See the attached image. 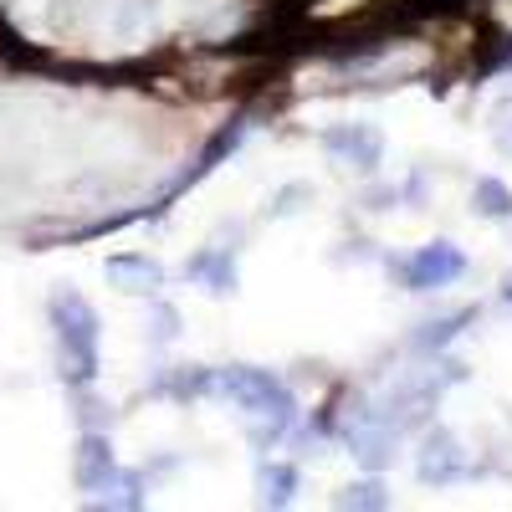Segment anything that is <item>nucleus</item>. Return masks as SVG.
<instances>
[{"label":"nucleus","mask_w":512,"mask_h":512,"mask_svg":"<svg viewBox=\"0 0 512 512\" xmlns=\"http://www.w3.org/2000/svg\"><path fill=\"white\" fill-rule=\"evenodd\" d=\"M52 328L62 349V379L67 384H93L98 379V313L82 292L62 287L52 297Z\"/></svg>","instance_id":"1"},{"label":"nucleus","mask_w":512,"mask_h":512,"mask_svg":"<svg viewBox=\"0 0 512 512\" xmlns=\"http://www.w3.org/2000/svg\"><path fill=\"white\" fill-rule=\"evenodd\" d=\"M210 395H221L231 405H241L246 415H262V410H297L292 390L272 374V369H256V364H231V369H216L210 379Z\"/></svg>","instance_id":"2"},{"label":"nucleus","mask_w":512,"mask_h":512,"mask_svg":"<svg viewBox=\"0 0 512 512\" xmlns=\"http://www.w3.org/2000/svg\"><path fill=\"white\" fill-rule=\"evenodd\" d=\"M466 272V256L451 241H425L410 256H390V277L405 282V292H436Z\"/></svg>","instance_id":"3"},{"label":"nucleus","mask_w":512,"mask_h":512,"mask_svg":"<svg viewBox=\"0 0 512 512\" xmlns=\"http://www.w3.org/2000/svg\"><path fill=\"white\" fill-rule=\"evenodd\" d=\"M323 154L344 169H359V175H374L384 164V134L374 123H333L323 134Z\"/></svg>","instance_id":"4"},{"label":"nucleus","mask_w":512,"mask_h":512,"mask_svg":"<svg viewBox=\"0 0 512 512\" xmlns=\"http://www.w3.org/2000/svg\"><path fill=\"white\" fill-rule=\"evenodd\" d=\"M415 477L425 487H451L466 477V446L446 431V425H431L420 436V451H415Z\"/></svg>","instance_id":"5"},{"label":"nucleus","mask_w":512,"mask_h":512,"mask_svg":"<svg viewBox=\"0 0 512 512\" xmlns=\"http://www.w3.org/2000/svg\"><path fill=\"white\" fill-rule=\"evenodd\" d=\"M436 400H441V379H436V374H425V379H400L395 390L384 395L379 420H390L395 431H410V425H425V420H431Z\"/></svg>","instance_id":"6"},{"label":"nucleus","mask_w":512,"mask_h":512,"mask_svg":"<svg viewBox=\"0 0 512 512\" xmlns=\"http://www.w3.org/2000/svg\"><path fill=\"white\" fill-rule=\"evenodd\" d=\"M103 277H108L118 292H128V297H159V287H164V267L154 262V256H144V251H118V256H108Z\"/></svg>","instance_id":"7"},{"label":"nucleus","mask_w":512,"mask_h":512,"mask_svg":"<svg viewBox=\"0 0 512 512\" xmlns=\"http://www.w3.org/2000/svg\"><path fill=\"white\" fill-rule=\"evenodd\" d=\"M395 425L390 420H379V415H364L354 431H349V451H354V461L364 466V472H384V466L395 461Z\"/></svg>","instance_id":"8"},{"label":"nucleus","mask_w":512,"mask_h":512,"mask_svg":"<svg viewBox=\"0 0 512 512\" xmlns=\"http://www.w3.org/2000/svg\"><path fill=\"white\" fill-rule=\"evenodd\" d=\"M185 277H195L210 297H231L236 292V251H226V246H205V251H195L190 262H185Z\"/></svg>","instance_id":"9"},{"label":"nucleus","mask_w":512,"mask_h":512,"mask_svg":"<svg viewBox=\"0 0 512 512\" xmlns=\"http://www.w3.org/2000/svg\"><path fill=\"white\" fill-rule=\"evenodd\" d=\"M118 466V456H113V441L103 436V431H82V441H77V461H72V482L82 487V492H93L108 472Z\"/></svg>","instance_id":"10"},{"label":"nucleus","mask_w":512,"mask_h":512,"mask_svg":"<svg viewBox=\"0 0 512 512\" xmlns=\"http://www.w3.org/2000/svg\"><path fill=\"white\" fill-rule=\"evenodd\" d=\"M93 507H118V512L149 507V482H144V472H123V466H113V472L93 487Z\"/></svg>","instance_id":"11"},{"label":"nucleus","mask_w":512,"mask_h":512,"mask_svg":"<svg viewBox=\"0 0 512 512\" xmlns=\"http://www.w3.org/2000/svg\"><path fill=\"white\" fill-rule=\"evenodd\" d=\"M297 492V466L292 461H262L256 466V497L262 507H287Z\"/></svg>","instance_id":"12"},{"label":"nucleus","mask_w":512,"mask_h":512,"mask_svg":"<svg viewBox=\"0 0 512 512\" xmlns=\"http://www.w3.org/2000/svg\"><path fill=\"white\" fill-rule=\"evenodd\" d=\"M466 323H477V308H456V313H446V318L420 323V333H415V349H420V354H441V349L451 344V338H456Z\"/></svg>","instance_id":"13"},{"label":"nucleus","mask_w":512,"mask_h":512,"mask_svg":"<svg viewBox=\"0 0 512 512\" xmlns=\"http://www.w3.org/2000/svg\"><path fill=\"white\" fill-rule=\"evenodd\" d=\"M472 210H477V216H487V221H507L512 216V185L497 180V175H482L472 185Z\"/></svg>","instance_id":"14"},{"label":"nucleus","mask_w":512,"mask_h":512,"mask_svg":"<svg viewBox=\"0 0 512 512\" xmlns=\"http://www.w3.org/2000/svg\"><path fill=\"white\" fill-rule=\"evenodd\" d=\"M210 379L216 369H200V364H185L169 379H159V395H175V400H190V395H210Z\"/></svg>","instance_id":"15"},{"label":"nucleus","mask_w":512,"mask_h":512,"mask_svg":"<svg viewBox=\"0 0 512 512\" xmlns=\"http://www.w3.org/2000/svg\"><path fill=\"white\" fill-rule=\"evenodd\" d=\"M390 502H395V497L384 492V482H379V477H369V482H354V487H344V492L333 497V507H359V512H384Z\"/></svg>","instance_id":"16"},{"label":"nucleus","mask_w":512,"mask_h":512,"mask_svg":"<svg viewBox=\"0 0 512 512\" xmlns=\"http://www.w3.org/2000/svg\"><path fill=\"white\" fill-rule=\"evenodd\" d=\"M487 134H492L497 154L512 159V98H497V103L487 108Z\"/></svg>","instance_id":"17"},{"label":"nucleus","mask_w":512,"mask_h":512,"mask_svg":"<svg viewBox=\"0 0 512 512\" xmlns=\"http://www.w3.org/2000/svg\"><path fill=\"white\" fill-rule=\"evenodd\" d=\"M149 338H154V344H175V338H180V308L154 303L149 308Z\"/></svg>","instance_id":"18"},{"label":"nucleus","mask_w":512,"mask_h":512,"mask_svg":"<svg viewBox=\"0 0 512 512\" xmlns=\"http://www.w3.org/2000/svg\"><path fill=\"white\" fill-rule=\"evenodd\" d=\"M297 200H313V190H308V185H287V190H277V200H272V216H292V210H303Z\"/></svg>","instance_id":"19"},{"label":"nucleus","mask_w":512,"mask_h":512,"mask_svg":"<svg viewBox=\"0 0 512 512\" xmlns=\"http://www.w3.org/2000/svg\"><path fill=\"white\" fill-rule=\"evenodd\" d=\"M502 303H507V308H512V272H507V277H502Z\"/></svg>","instance_id":"20"}]
</instances>
